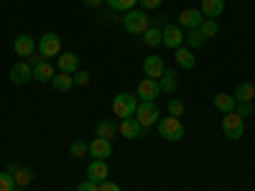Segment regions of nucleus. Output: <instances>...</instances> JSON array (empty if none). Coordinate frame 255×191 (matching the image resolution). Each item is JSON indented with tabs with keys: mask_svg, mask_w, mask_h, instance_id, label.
I'll return each mask as SVG.
<instances>
[{
	"mask_svg": "<svg viewBox=\"0 0 255 191\" xmlns=\"http://www.w3.org/2000/svg\"><path fill=\"white\" fill-rule=\"evenodd\" d=\"M123 26L128 33L133 36H143L148 28H151V18H148L145 10H128L125 18H123Z\"/></svg>",
	"mask_w": 255,
	"mask_h": 191,
	"instance_id": "1",
	"label": "nucleus"
},
{
	"mask_svg": "<svg viewBox=\"0 0 255 191\" xmlns=\"http://www.w3.org/2000/svg\"><path fill=\"white\" fill-rule=\"evenodd\" d=\"M135 110H138V97L128 95V92H118L113 97V115L125 120V117H135Z\"/></svg>",
	"mask_w": 255,
	"mask_h": 191,
	"instance_id": "2",
	"label": "nucleus"
},
{
	"mask_svg": "<svg viewBox=\"0 0 255 191\" xmlns=\"http://www.w3.org/2000/svg\"><path fill=\"white\" fill-rule=\"evenodd\" d=\"M135 120L140 122L143 130H148L151 125H158V120H161V110H158V104H156V102H138Z\"/></svg>",
	"mask_w": 255,
	"mask_h": 191,
	"instance_id": "3",
	"label": "nucleus"
},
{
	"mask_svg": "<svg viewBox=\"0 0 255 191\" xmlns=\"http://www.w3.org/2000/svg\"><path fill=\"white\" fill-rule=\"evenodd\" d=\"M222 133H225V138H230V140H240V138L245 135V120H243L238 112H227V115L222 117Z\"/></svg>",
	"mask_w": 255,
	"mask_h": 191,
	"instance_id": "4",
	"label": "nucleus"
},
{
	"mask_svg": "<svg viewBox=\"0 0 255 191\" xmlns=\"http://www.w3.org/2000/svg\"><path fill=\"white\" fill-rule=\"evenodd\" d=\"M158 135L161 138H166V140H181L184 138V125H181V120L179 117H161L158 120Z\"/></svg>",
	"mask_w": 255,
	"mask_h": 191,
	"instance_id": "5",
	"label": "nucleus"
},
{
	"mask_svg": "<svg viewBox=\"0 0 255 191\" xmlns=\"http://www.w3.org/2000/svg\"><path fill=\"white\" fill-rule=\"evenodd\" d=\"M36 51L44 56L46 61H49V56H59L61 54V38H59V33H54V31L44 33V36H41V41L36 44Z\"/></svg>",
	"mask_w": 255,
	"mask_h": 191,
	"instance_id": "6",
	"label": "nucleus"
},
{
	"mask_svg": "<svg viewBox=\"0 0 255 191\" xmlns=\"http://www.w3.org/2000/svg\"><path fill=\"white\" fill-rule=\"evenodd\" d=\"M161 36H163V46L174 49V51L184 44V31H181V26H176V23H168L166 28H161Z\"/></svg>",
	"mask_w": 255,
	"mask_h": 191,
	"instance_id": "7",
	"label": "nucleus"
},
{
	"mask_svg": "<svg viewBox=\"0 0 255 191\" xmlns=\"http://www.w3.org/2000/svg\"><path fill=\"white\" fill-rule=\"evenodd\" d=\"M87 179L95 181V184L108 181V179H110V166H108V161H97V158H92L90 166H87Z\"/></svg>",
	"mask_w": 255,
	"mask_h": 191,
	"instance_id": "8",
	"label": "nucleus"
},
{
	"mask_svg": "<svg viewBox=\"0 0 255 191\" xmlns=\"http://www.w3.org/2000/svg\"><path fill=\"white\" fill-rule=\"evenodd\" d=\"M158 95H161V87H158V82H156V79H148V77H145V79H143V82L138 84V95H135V97H138L140 102H156V97H158Z\"/></svg>",
	"mask_w": 255,
	"mask_h": 191,
	"instance_id": "9",
	"label": "nucleus"
},
{
	"mask_svg": "<svg viewBox=\"0 0 255 191\" xmlns=\"http://www.w3.org/2000/svg\"><path fill=\"white\" fill-rule=\"evenodd\" d=\"M143 72H145L148 79H156L158 82L163 77V72H166V64H163L161 56H145L143 59Z\"/></svg>",
	"mask_w": 255,
	"mask_h": 191,
	"instance_id": "10",
	"label": "nucleus"
},
{
	"mask_svg": "<svg viewBox=\"0 0 255 191\" xmlns=\"http://www.w3.org/2000/svg\"><path fill=\"white\" fill-rule=\"evenodd\" d=\"M118 133H120L123 138H128V140H135V138L143 135V127H140V122H138L135 117H125V120H120V125H118Z\"/></svg>",
	"mask_w": 255,
	"mask_h": 191,
	"instance_id": "11",
	"label": "nucleus"
},
{
	"mask_svg": "<svg viewBox=\"0 0 255 191\" xmlns=\"http://www.w3.org/2000/svg\"><path fill=\"white\" fill-rule=\"evenodd\" d=\"M31 79H33V67H31L28 61H18L15 67L10 69V82L13 84H26Z\"/></svg>",
	"mask_w": 255,
	"mask_h": 191,
	"instance_id": "12",
	"label": "nucleus"
},
{
	"mask_svg": "<svg viewBox=\"0 0 255 191\" xmlns=\"http://www.w3.org/2000/svg\"><path fill=\"white\" fill-rule=\"evenodd\" d=\"M202 20H204V15H202V10H197V8H186V10L179 13V26H181V28H199Z\"/></svg>",
	"mask_w": 255,
	"mask_h": 191,
	"instance_id": "13",
	"label": "nucleus"
},
{
	"mask_svg": "<svg viewBox=\"0 0 255 191\" xmlns=\"http://www.w3.org/2000/svg\"><path fill=\"white\" fill-rule=\"evenodd\" d=\"M90 156L97 158V161H105V158H110L113 156V145L110 140H105V138H95L90 143Z\"/></svg>",
	"mask_w": 255,
	"mask_h": 191,
	"instance_id": "14",
	"label": "nucleus"
},
{
	"mask_svg": "<svg viewBox=\"0 0 255 191\" xmlns=\"http://www.w3.org/2000/svg\"><path fill=\"white\" fill-rule=\"evenodd\" d=\"M56 64H59V69H61V72H67V74L79 72V56L72 54V51H61V54L56 56Z\"/></svg>",
	"mask_w": 255,
	"mask_h": 191,
	"instance_id": "15",
	"label": "nucleus"
},
{
	"mask_svg": "<svg viewBox=\"0 0 255 191\" xmlns=\"http://www.w3.org/2000/svg\"><path fill=\"white\" fill-rule=\"evenodd\" d=\"M215 107H217L222 115H227V112H235V107H238V99L232 97V95H227V92H217V95H215Z\"/></svg>",
	"mask_w": 255,
	"mask_h": 191,
	"instance_id": "16",
	"label": "nucleus"
},
{
	"mask_svg": "<svg viewBox=\"0 0 255 191\" xmlns=\"http://www.w3.org/2000/svg\"><path fill=\"white\" fill-rule=\"evenodd\" d=\"M158 87L161 92H168V95H174L179 90V79H176V69H166L163 77L158 79Z\"/></svg>",
	"mask_w": 255,
	"mask_h": 191,
	"instance_id": "17",
	"label": "nucleus"
},
{
	"mask_svg": "<svg viewBox=\"0 0 255 191\" xmlns=\"http://www.w3.org/2000/svg\"><path fill=\"white\" fill-rule=\"evenodd\" d=\"M199 10L204 18H217L222 10H225V0H199Z\"/></svg>",
	"mask_w": 255,
	"mask_h": 191,
	"instance_id": "18",
	"label": "nucleus"
},
{
	"mask_svg": "<svg viewBox=\"0 0 255 191\" xmlns=\"http://www.w3.org/2000/svg\"><path fill=\"white\" fill-rule=\"evenodd\" d=\"M13 49H15L18 56H26V59H28V56L36 51V41H33L31 36H18L15 44H13Z\"/></svg>",
	"mask_w": 255,
	"mask_h": 191,
	"instance_id": "19",
	"label": "nucleus"
},
{
	"mask_svg": "<svg viewBox=\"0 0 255 191\" xmlns=\"http://www.w3.org/2000/svg\"><path fill=\"white\" fill-rule=\"evenodd\" d=\"M51 87H54L56 92H69V90L74 87V77L67 74V72H59V74H54V79H51Z\"/></svg>",
	"mask_w": 255,
	"mask_h": 191,
	"instance_id": "20",
	"label": "nucleus"
},
{
	"mask_svg": "<svg viewBox=\"0 0 255 191\" xmlns=\"http://www.w3.org/2000/svg\"><path fill=\"white\" fill-rule=\"evenodd\" d=\"M232 97H235L238 102H253V99H255V84L243 82L240 87L235 90V95H232Z\"/></svg>",
	"mask_w": 255,
	"mask_h": 191,
	"instance_id": "21",
	"label": "nucleus"
},
{
	"mask_svg": "<svg viewBox=\"0 0 255 191\" xmlns=\"http://www.w3.org/2000/svg\"><path fill=\"white\" fill-rule=\"evenodd\" d=\"M176 64L181 69H191L197 64V59H194V54H191V49H184V46H179L176 49Z\"/></svg>",
	"mask_w": 255,
	"mask_h": 191,
	"instance_id": "22",
	"label": "nucleus"
},
{
	"mask_svg": "<svg viewBox=\"0 0 255 191\" xmlns=\"http://www.w3.org/2000/svg\"><path fill=\"white\" fill-rule=\"evenodd\" d=\"M143 44L145 46H151V49H156V46H161L163 44V36H161V28H156V26H151L145 33H143Z\"/></svg>",
	"mask_w": 255,
	"mask_h": 191,
	"instance_id": "23",
	"label": "nucleus"
},
{
	"mask_svg": "<svg viewBox=\"0 0 255 191\" xmlns=\"http://www.w3.org/2000/svg\"><path fill=\"white\" fill-rule=\"evenodd\" d=\"M10 176L15 179V186H28L33 181V171H31V168H26V166H18Z\"/></svg>",
	"mask_w": 255,
	"mask_h": 191,
	"instance_id": "24",
	"label": "nucleus"
},
{
	"mask_svg": "<svg viewBox=\"0 0 255 191\" xmlns=\"http://www.w3.org/2000/svg\"><path fill=\"white\" fill-rule=\"evenodd\" d=\"M33 79H38V82H51V79H54V67H51L49 61L33 67Z\"/></svg>",
	"mask_w": 255,
	"mask_h": 191,
	"instance_id": "25",
	"label": "nucleus"
},
{
	"mask_svg": "<svg viewBox=\"0 0 255 191\" xmlns=\"http://www.w3.org/2000/svg\"><path fill=\"white\" fill-rule=\"evenodd\" d=\"M115 133H118V125H115L113 120H102V122H97V138L110 140Z\"/></svg>",
	"mask_w": 255,
	"mask_h": 191,
	"instance_id": "26",
	"label": "nucleus"
},
{
	"mask_svg": "<svg viewBox=\"0 0 255 191\" xmlns=\"http://www.w3.org/2000/svg\"><path fill=\"white\" fill-rule=\"evenodd\" d=\"M184 38L189 41V49H202V46L207 44V38L202 36V31H199V28H189V33H186Z\"/></svg>",
	"mask_w": 255,
	"mask_h": 191,
	"instance_id": "27",
	"label": "nucleus"
},
{
	"mask_svg": "<svg viewBox=\"0 0 255 191\" xmlns=\"http://www.w3.org/2000/svg\"><path fill=\"white\" fill-rule=\"evenodd\" d=\"M199 31H202V36H204V38H212V36H217L220 23H217L215 18H204V20H202V26H199Z\"/></svg>",
	"mask_w": 255,
	"mask_h": 191,
	"instance_id": "28",
	"label": "nucleus"
},
{
	"mask_svg": "<svg viewBox=\"0 0 255 191\" xmlns=\"http://www.w3.org/2000/svg\"><path fill=\"white\" fill-rule=\"evenodd\" d=\"M113 10H120V13H128V10H133L138 5V0H105Z\"/></svg>",
	"mask_w": 255,
	"mask_h": 191,
	"instance_id": "29",
	"label": "nucleus"
},
{
	"mask_svg": "<svg viewBox=\"0 0 255 191\" xmlns=\"http://www.w3.org/2000/svg\"><path fill=\"white\" fill-rule=\"evenodd\" d=\"M69 151H72V156H74V158H84V156L90 153V145H87V143H82V140H74Z\"/></svg>",
	"mask_w": 255,
	"mask_h": 191,
	"instance_id": "30",
	"label": "nucleus"
},
{
	"mask_svg": "<svg viewBox=\"0 0 255 191\" xmlns=\"http://www.w3.org/2000/svg\"><path fill=\"white\" fill-rule=\"evenodd\" d=\"M18 186H15V179L8 174V171H3L0 174V191H15Z\"/></svg>",
	"mask_w": 255,
	"mask_h": 191,
	"instance_id": "31",
	"label": "nucleus"
},
{
	"mask_svg": "<svg viewBox=\"0 0 255 191\" xmlns=\"http://www.w3.org/2000/svg\"><path fill=\"white\" fill-rule=\"evenodd\" d=\"M184 102L181 99H171V102H168V115H171V117H181L184 115Z\"/></svg>",
	"mask_w": 255,
	"mask_h": 191,
	"instance_id": "32",
	"label": "nucleus"
},
{
	"mask_svg": "<svg viewBox=\"0 0 255 191\" xmlns=\"http://www.w3.org/2000/svg\"><path fill=\"white\" fill-rule=\"evenodd\" d=\"M235 112H238L240 117H253V102H238Z\"/></svg>",
	"mask_w": 255,
	"mask_h": 191,
	"instance_id": "33",
	"label": "nucleus"
},
{
	"mask_svg": "<svg viewBox=\"0 0 255 191\" xmlns=\"http://www.w3.org/2000/svg\"><path fill=\"white\" fill-rule=\"evenodd\" d=\"M72 77H74V84H79V87L90 84V72H87V69H79V72H74Z\"/></svg>",
	"mask_w": 255,
	"mask_h": 191,
	"instance_id": "34",
	"label": "nucleus"
},
{
	"mask_svg": "<svg viewBox=\"0 0 255 191\" xmlns=\"http://www.w3.org/2000/svg\"><path fill=\"white\" fill-rule=\"evenodd\" d=\"M138 3H140V8L148 13V10H156V8H161L163 0H138Z\"/></svg>",
	"mask_w": 255,
	"mask_h": 191,
	"instance_id": "35",
	"label": "nucleus"
},
{
	"mask_svg": "<svg viewBox=\"0 0 255 191\" xmlns=\"http://www.w3.org/2000/svg\"><path fill=\"white\" fill-rule=\"evenodd\" d=\"M77 191H100V184H95V181L87 179V181H82V184H79Z\"/></svg>",
	"mask_w": 255,
	"mask_h": 191,
	"instance_id": "36",
	"label": "nucleus"
},
{
	"mask_svg": "<svg viewBox=\"0 0 255 191\" xmlns=\"http://www.w3.org/2000/svg\"><path fill=\"white\" fill-rule=\"evenodd\" d=\"M26 61H28V64H31V67H38V64H44V61H46V59H44V56H41V54H38V51H33V54H31V56H28V59H26Z\"/></svg>",
	"mask_w": 255,
	"mask_h": 191,
	"instance_id": "37",
	"label": "nucleus"
},
{
	"mask_svg": "<svg viewBox=\"0 0 255 191\" xmlns=\"http://www.w3.org/2000/svg\"><path fill=\"white\" fill-rule=\"evenodd\" d=\"M100 191H123L118 184H113V181H102L100 184Z\"/></svg>",
	"mask_w": 255,
	"mask_h": 191,
	"instance_id": "38",
	"label": "nucleus"
},
{
	"mask_svg": "<svg viewBox=\"0 0 255 191\" xmlns=\"http://www.w3.org/2000/svg\"><path fill=\"white\" fill-rule=\"evenodd\" d=\"M82 3L87 5V8H100V5L105 3V0H82Z\"/></svg>",
	"mask_w": 255,
	"mask_h": 191,
	"instance_id": "39",
	"label": "nucleus"
}]
</instances>
